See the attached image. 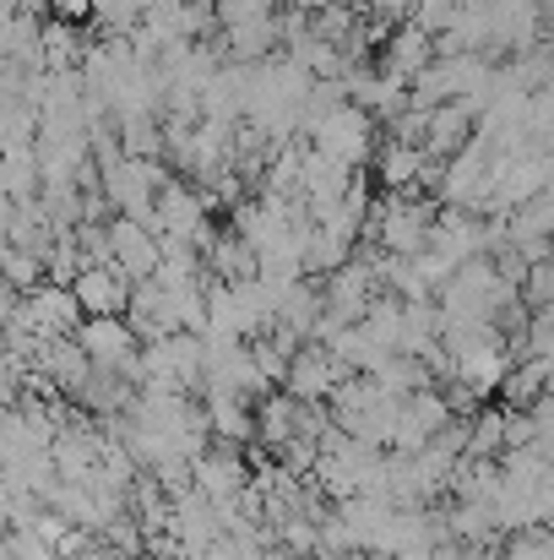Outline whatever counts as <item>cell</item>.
Masks as SVG:
<instances>
[{
	"mask_svg": "<svg viewBox=\"0 0 554 560\" xmlns=\"http://www.w3.org/2000/svg\"><path fill=\"white\" fill-rule=\"evenodd\" d=\"M71 289H76L87 316H120V305H131V289H126L120 267H82Z\"/></svg>",
	"mask_w": 554,
	"mask_h": 560,
	"instance_id": "obj_1",
	"label": "cell"
},
{
	"mask_svg": "<svg viewBox=\"0 0 554 560\" xmlns=\"http://www.w3.org/2000/svg\"><path fill=\"white\" fill-rule=\"evenodd\" d=\"M506 560H554V534H544V528H528L522 539H511Z\"/></svg>",
	"mask_w": 554,
	"mask_h": 560,
	"instance_id": "obj_2",
	"label": "cell"
}]
</instances>
